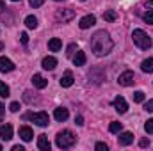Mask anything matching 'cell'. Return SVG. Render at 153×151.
Segmentation results:
<instances>
[{
    "mask_svg": "<svg viewBox=\"0 0 153 151\" xmlns=\"http://www.w3.org/2000/svg\"><path fill=\"white\" fill-rule=\"evenodd\" d=\"M89 44H91V52H93L94 55H98V57L109 55V53L112 52V48H114L112 39H111V36H109V32H105V30L94 32V34L91 36Z\"/></svg>",
    "mask_w": 153,
    "mask_h": 151,
    "instance_id": "obj_1",
    "label": "cell"
},
{
    "mask_svg": "<svg viewBox=\"0 0 153 151\" xmlns=\"http://www.w3.org/2000/svg\"><path fill=\"white\" fill-rule=\"evenodd\" d=\"M75 142H76L75 133L70 132V130H62V132H59L57 137H55V144H57V148H61V150H68V148H71Z\"/></svg>",
    "mask_w": 153,
    "mask_h": 151,
    "instance_id": "obj_2",
    "label": "cell"
},
{
    "mask_svg": "<svg viewBox=\"0 0 153 151\" xmlns=\"http://www.w3.org/2000/svg\"><path fill=\"white\" fill-rule=\"evenodd\" d=\"M132 39H134V43H135L141 50H148V48H152V44H153L152 38H150L143 29H135V30L132 32Z\"/></svg>",
    "mask_w": 153,
    "mask_h": 151,
    "instance_id": "obj_3",
    "label": "cell"
},
{
    "mask_svg": "<svg viewBox=\"0 0 153 151\" xmlns=\"http://www.w3.org/2000/svg\"><path fill=\"white\" fill-rule=\"evenodd\" d=\"M23 119H30L32 123H36L38 126H48V123H50V117H48V114L46 112H29L23 115Z\"/></svg>",
    "mask_w": 153,
    "mask_h": 151,
    "instance_id": "obj_4",
    "label": "cell"
},
{
    "mask_svg": "<svg viewBox=\"0 0 153 151\" xmlns=\"http://www.w3.org/2000/svg\"><path fill=\"white\" fill-rule=\"evenodd\" d=\"M75 18V9H57L55 11V20L59 21V23H68V21H71Z\"/></svg>",
    "mask_w": 153,
    "mask_h": 151,
    "instance_id": "obj_5",
    "label": "cell"
},
{
    "mask_svg": "<svg viewBox=\"0 0 153 151\" xmlns=\"http://www.w3.org/2000/svg\"><path fill=\"white\" fill-rule=\"evenodd\" d=\"M134 82H135V75H134V71H123L121 75L117 76V84L119 85H123V87H130V85H134Z\"/></svg>",
    "mask_w": 153,
    "mask_h": 151,
    "instance_id": "obj_6",
    "label": "cell"
},
{
    "mask_svg": "<svg viewBox=\"0 0 153 151\" xmlns=\"http://www.w3.org/2000/svg\"><path fill=\"white\" fill-rule=\"evenodd\" d=\"M112 105H114V109L119 114H125L128 110V103H126V100H125L123 96H116L114 101H112Z\"/></svg>",
    "mask_w": 153,
    "mask_h": 151,
    "instance_id": "obj_7",
    "label": "cell"
},
{
    "mask_svg": "<svg viewBox=\"0 0 153 151\" xmlns=\"http://www.w3.org/2000/svg\"><path fill=\"white\" fill-rule=\"evenodd\" d=\"M117 141H119L121 146H128V144L134 142V133H132V132H119Z\"/></svg>",
    "mask_w": 153,
    "mask_h": 151,
    "instance_id": "obj_8",
    "label": "cell"
},
{
    "mask_svg": "<svg viewBox=\"0 0 153 151\" xmlns=\"http://www.w3.org/2000/svg\"><path fill=\"white\" fill-rule=\"evenodd\" d=\"M41 66H43V70L52 71V70H55V66H57V59L52 57V55H48V57H45V59L41 61Z\"/></svg>",
    "mask_w": 153,
    "mask_h": 151,
    "instance_id": "obj_9",
    "label": "cell"
},
{
    "mask_svg": "<svg viewBox=\"0 0 153 151\" xmlns=\"http://www.w3.org/2000/svg\"><path fill=\"white\" fill-rule=\"evenodd\" d=\"M0 139L2 141H11L13 139V126L11 124H2L0 126Z\"/></svg>",
    "mask_w": 153,
    "mask_h": 151,
    "instance_id": "obj_10",
    "label": "cell"
},
{
    "mask_svg": "<svg viewBox=\"0 0 153 151\" xmlns=\"http://www.w3.org/2000/svg\"><path fill=\"white\" fill-rule=\"evenodd\" d=\"M16 66L13 64V61H9L7 57H0V71L2 73H9V71H13Z\"/></svg>",
    "mask_w": 153,
    "mask_h": 151,
    "instance_id": "obj_11",
    "label": "cell"
},
{
    "mask_svg": "<svg viewBox=\"0 0 153 151\" xmlns=\"http://www.w3.org/2000/svg\"><path fill=\"white\" fill-rule=\"evenodd\" d=\"M96 23V18L93 16V14H87V16H84L80 21H78V27L80 29H89V27H93Z\"/></svg>",
    "mask_w": 153,
    "mask_h": 151,
    "instance_id": "obj_12",
    "label": "cell"
},
{
    "mask_svg": "<svg viewBox=\"0 0 153 151\" xmlns=\"http://www.w3.org/2000/svg\"><path fill=\"white\" fill-rule=\"evenodd\" d=\"M20 137H22V141L30 142V141H32V137H34L32 128H30V126H22V128H20Z\"/></svg>",
    "mask_w": 153,
    "mask_h": 151,
    "instance_id": "obj_13",
    "label": "cell"
},
{
    "mask_svg": "<svg viewBox=\"0 0 153 151\" xmlns=\"http://www.w3.org/2000/svg\"><path fill=\"white\" fill-rule=\"evenodd\" d=\"M89 78H91L94 84H100L102 80H105V71H102V70H91Z\"/></svg>",
    "mask_w": 153,
    "mask_h": 151,
    "instance_id": "obj_14",
    "label": "cell"
},
{
    "mask_svg": "<svg viewBox=\"0 0 153 151\" xmlns=\"http://www.w3.org/2000/svg\"><path fill=\"white\" fill-rule=\"evenodd\" d=\"M68 115H70V112H68V109H64V107H57L55 109V112H53V117L57 119V121H66L68 119Z\"/></svg>",
    "mask_w": 153,
    "mask_h": 151,
    "instance_id": "obj_15",
    "label": "cell"
},
{
    "mask_svg": "<svg viewBox=\"0 0 153 151\" xmlns=\"http://www.w3.org/2000/svg\"><path fill=\"white\" fill-rule=\"evenodd\" d=\"M38 148L41 151H50V141H48V137L45 133H41L38 137Z\"/></svg>",
    "mask_w": 153,
    "mask_h": 151,
    "instance_id": "obj_16",
    "label": "cell"
},
{
    "mask_svg": "<svg viewBox=\"0 0 153 151\" xmlns=\"http://www.w3.org/2000/svg\"><path fill=\"white\" fill-rule=\"evenodd\" d=\"M59 82H61V87H71L73 82H75V78H73V75H71V71H66L64 76H62Z\"/></svg>",
    "mask_w": 153,
    "mask_h": 151,
    "instance_id": "obj_17",
    "label": "cell"
},
{
    "mask_svg": "<svg viewBox=\"0 0 153 151\" xmlns=\"http://www.w3.org/2000/svg\"><path fill=\"white\" fill-rule=\"evenodd\" d=\"M32 84H34V87H38V89H45V87L48 85V80L41 75H34L32 76Z\"/></svg>",
    "mask_w": 153,
    "mask_h": 151,
    "instance_id": "obj_18",
    "label": "cell"
},
{
    "mask_svg": "<svg viewBox=\"0 0 153 151\" xmlns=\"http://www.w3.org/2000/svg\"><path fill=\"white\" fill-rule=\"evenodd\" d=\"M61 48H62V41L59 38H52L48 41V50L50 52H59Z\"/></svg>",
    "mask_w": 153,
    "mask_h": 151,
    "instance_id": "obj_19",
    "label": "cell"
},
{
    "mask_svg": "<svg viewBox=\"0 0 153 151\" xmlns=\"http://www.w3.org/2000/svg\"><path fill=\"white\" fill-rule=\"evenodd\" d=\"M73 64L75 66H84L85 64V53L82 50H76V53L73 55Z\"/></svg>",
    "mask_w": 153,
    "mask_h": 151,
    "instance_id": "obj_20",
    "label": "cell"
},
{
    "mask_svg": "<svg viewBox=\"0 0 153 151\" xmlns=\"http://www.w3.org/2000/svg\"><path fill=\"white\" fill-rule=\"evenodd\" d=\"M141 70H143L144 73H153V57L144 59V61L141 62Z\"/></svg>",
    "mask_w": 153,
    "mask_h": 151,
    "instance_id": "obj_21",
    "label": "cell"
},
{
    "mask_svg": "<svg viewBox=\"0 0 153 151\" xmlns=\"http://www.w3.org/2000/svg\"><path fill=\"white\" fill-rule=\"evenodd\" d=\"M103 20H105V21H109V23H112V21H116V20H117V13H116L114 9L105 11V13H103Z\"/></svg>",
    "mask_w": 153,
    "mask_h": 151,
    "instance_id": "obj_22",
    "label": "cell"
},
{
    "mask_svg": "<svg viewBox=\"0 0 153 151\" xmlns=\"http://www.w3.org/2000/svg\"><path fill=\"white\" fill-rule=\"evenodd\" d=\"M25 25H27V29H36V27H38V18L32 16V14L27 16V18H25Z\"/></svg>",
    "mask_w": 153,
    "mask_h": 151,
    "instance_id": "obj_23",
    "label": "cell"
},
{
    "mask_svg": "<svg viewBox=\"0 0 153 151\" xmlns=\"http://www.w3.org/2000/svg\"><path fill=\"white\" fill-rule=\"evenodd\" d=\"M121 130H123V124L117 123V121H112V123L109 124V132H111V133H119Z\"/></svg>",
    "mask_w": 153,
    "mask_h": 151,
    "instance_id": "obj_24",
    "label": "cell"
},
{
    "mask_svg": "<svg viewBox=\"0 0 153 151\" xmlns=\"http://www.w3.org/2000/svg\"><path fill=\"white\" fill-rule=\"evenodd\" d=\"M9 85L5 84V82H0V98H7L9 96Z\"/></svg>",
    "mask_w": 153,
    "mask_h": 151,
    "instance_id": "obj_25",
    "label": "cell"
},
{
    "mask_svg": "<svg viewBox=\"0 0 153 151\" xmlns=\"http://www.w3.org/2000/svg\"><path fill=\"white\" fill-rule=\"evenodd\" d=\"M132 98H134L135 103H143V101H144V93H143V91H135V93L132 94Z\"/></svg>",
    "mask_w": 153,
    "mask_h": 151,
    "instance_id": "obj_26",
    "label": "cell"
},
{
    "mask_svg": "<svg viewBox=\"0 0 153 151\" xmlns=\"http://www.w3.org/2000/svg\"><path fill=\"white\" fill-rule=\"evenodd\" d=\"M143 18H144V21H146L148 25H153V11H146V13L143 14Z\"/></svg>",
    "mask_w": 153,
    "mask_h": 151,
    "instance_id": "obj_27",
    "label": "cell"
},
{
    "mask_svg": "<svg viewBox=\"0 0 153 151\" xmlns=\"http://www.w3.org/2000/svg\"><path fill=\"white\" fill-rule=\"evenodd\" d=\"M75 50H76V44H75V43L68 44V48H66V55H68V57H73V55H75Z\"/></svg>",
    "mask_w": 153,
    "mask_h": 151,
    "instance_id": "obj_28",
    "label": "cell"
},
{
    "mask_svg": "<svg viewBox=\"0 0 153 151\" xmlns=\"http://www.w3.org/2000/svg\"><path fill=\"white\" fill-rule=\"evenodd\" d=\"M144 130H146V133H153V119H148V121H146Z\"/></svg>",
    "mask_w": 153,
    "mask_h": 151,
    "instance_id": "obj_29",
    "label": "cell"
},
{
    "mask_svg": "<svg viewBox=\"0 0 153 151\" xmlns=\"http://www.w3.org/2000/svg\"><path fill=\"white\" fill-rule=\"evenodd\" d=\"M94 150H96V151H107V150H109V146H107L105 142H96Z\"/></svg>",
    "mask_w": 153,
    "mask_h": 151,
    "instance_id": "obj_30",
    "label": "cell"
},
{
    "mask_svg": "<svg viewBox=\"0 0 153 151\" xmlns=\"http://www.w3.org/2000/svg\"><path fill=\"white\" fill-rule=\"evenodd\" d=\"M9 110H11V112H18V110H20V103H18V101H13V103L9 105Z\"/></svg>",
    "mask_w": 153,
    "mask_h": 151,
    "instance_id": "obj_31",
    "label": "cell"
},
{
    "mask_svg": "<svg viewBox=\"0 0 153 151\" xmlns=\"http://www.w3.org/2000/svg\"><path fill=\"white\" fill-rule=\"evenodd\" d=\"M144 110H146V112H153V100H148V101L144 103Z\"/></svg>",
    "mask_w": 153,
    "mask_h": 151,
    "instance_id": "obj_32",
    "label": "cell"
},
{
    "mask_svg": "<svg viewBox=\"0 0 153 151\" xmlns=\"http://www.w3.org/2000/svg\"><path fill=\"white\" fill-rule=\"evenodd\" d=\"M20 41H22V44H27L29 43V34L27 32H22L20 34Z\"/></svg>",
    "mask_w": 153,
    "mask_h": 151,
    "instance_id": "obj_33",
    "label": "cell"
},
{
    "mask_svg": "<svg viewBox=\"0 0 153 151\" xmlns=\"http://www.w3.org/2000/svg\"><path fill=\"white\" fill-rule=\"evenodd\" d=\"M43 2H45V0H29V4H30L32 7H41Z\"/></svg>",
    "mask_w": 153,
    "mask_h": 151,
    "instance_id": "obj_34",
    "label": "cell"
},
{
    "mask_svg": "<svg viewBox=\"0 0 153 151\" xmlns=\"http://www.w3.org/2000/svg\"><path fill=\"white\" fill-rule=\"evenodd\" d=\"M139 146H141V148H148V146H150V141H148V139H141V141H139Z\"/></svg>",
    "mask_w": 153,
    "mask_h": 151,
    "instance_id": "obj_35",
    "label": "cell"
},
{
    "mask_svg": "<svg viewBox=\"0 0 153 151\" xmlns=\"http://www.w3.org/2000/svg\"><path fill=\"white\" fill-rule=\"evenodd\" d=\"M75 123L78 124V126H84V117H82V115H76V117H75Z\"/></svg>",
    "mask_w": 153,
    "mask_h": 151,
    "instance_id": "obj_36",
    "label": "cell"
},
{
    "mask_svg": "<svg viewBox=\"0 0 153 151\" xmlns=\"http://www.w3.org/2000/svg\"><path fill=\"white\" fill-rule=\"evenodd\" d=\"M4 114H5V105H4V103H0V117H2Z\"/></svg>",
    "mask_w": 153,
    "mask_h": 151,
    "instance_id": "obj_37",
    "label": "cell"
},
{
    "mask_svg": "<svg viewBox=\"0 0 153 151\" xmlns=\"http://www.w3.org/2000/svg\"><path fill=\"white\" fill-rule=\"evenodd\" d=\"M13 151H25L23 146H13Z\"/></svg>",
    "mask_w": 153,
    "mask_h": 151,
    "instance_id": "obj_38",
    "label": "cell"
},
{
    "mask_svg": "<svg viewBox=\"0 0 153 151\" xmlns=\"http://www.w3.org/2000/svg\"><path fill=\"white\" fill-rule=\"evenodd\" d=\"M146 7H148V9H153V0H148V4H146Z\"/></svg>",
    "mask_w": 153,
    "mask_h": 151,
    "instance_id": "obj_39",
    "label": "cell"
},
{
    "mask_svg": "<svg viewBox=\"0 0 153 151\" xmlns=\"http://www.w3.org/2000/svg\"><path fill=\"white\" fill-rule=\"evenodd\" d=\"M4 9H5V4H4V2L0 0V11H4Z\"/></svg>",
    "mask_w": 153,
    "mask_h": 151,
    "instance_id": "obj_40",
    "label": "cell"
},
{
    "mask_svg": "<svg viewBox=\"0 0 153 151\" xmlns=\"http://www.w3.org/2000/svg\"><path fill=\"white\" fill-rule=\"evenodd\" d=\"M0 50H4V43H0Z\"/></svg>",
    "mask_w": 153,
    "mask_h": 151,
    "instance_id": "obj_41",
    "label": "cell"
},
{
    "mask_svg": "<svg viewBox=\"0 0 153 151\" xmlns=\"http://www.w3.org/2000/svg\"><path fill=\"white\" fill-rule=\"evenodd\" d=\"M13 2H20V0H13Z\"/></svg>",
    "mask_w": 153,
    "mask_h": 151,
    "instance_id": "obj_42",
    "label": "cell"
},
{
    "mask_svg": "<svg viewBox=\"0 0 153 151\" xmlns=\"http://www.w3.org/2000/svg\"><path fill=\"white\" fill-rule=\"evenodd\" d=\"M55 2H62V0H55Z\"/></svg>",
    "mask_w": 153,
    "mask_h": 151,
    "instance_id": "obj_43",
    "label": "cell"
},
{
    "mask_svg": "<svg viewBox=\"0 0 153 151\" xmlns=\"http://www.w3.org/2000/svg\"><path fill=\"white\" fill-rule=\"evenodd\" d=\"M0 151H2V144H0Z\"/></svg>",
    "mask_w": 153,
    "mask_h": 151,
    "instance_id": "obj_44",
    "label": "cell"
}]
</instances>
